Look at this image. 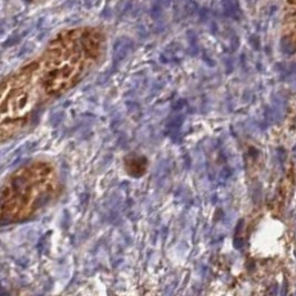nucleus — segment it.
Wrapping results in <instances>:
<instances>
[{
    "instance_id": "nucleus-5",
    "label": "nucleus",
    "mask_w": 296,
    "mask_h": 296,
    "mask_svg": "<svg viewBox=\"0 0 296 296\" xmlns=\"http://www.w3.org/2000/svg\"><path fill=\"white\" fill-rule=\"evenodd\" d=\"M27 2H30V4H34V2H38V1H41V0H26Z\"/></svg>"
},
{
    "instance_id": "nucleus-1",
    "label": "nucleus",
    "mask_w": 296,
    "mask_h": 296,
    "mask_svg": "<svg viewBox=\"0 0 296 296\" xmlns=\"http://www.w3.org/2000/svg\"><path fill=\"white\" fill-rule=\"evenodd\" d=\"M106 34L98 26H78L55 33L43 50L31 59L44 101L73 89L101 62Z\"/></svg>"
},
{
    "instance_id": "nucleus-2",
    "label": "nucleus",
    "mask_w": 296,
    "mask_h": 296,
    "mask_svg": "<svg viewBox=\"0 0 296 296\" xmlns=\"http://www.w3.org/2000/svg\"><path fill=\"white\" fill-rule=\"evenodd\" d=\"M59 185L58 171L52 162L38 159L20 165L1 185V221L20 223L36 216L57 197Z\"/></svg>"
},
{
    "instance_id": "nucleus-3",
    "label": "nucleus",
    "mask_w": 296,
    "mask_h": 296,
    "mask_svg": "<svg viewBox=\"0 0 296 296\" xmlns=\"http://www.w3.org/2000/svg\"><path fill=\"white\" fill-rule=\"evenodd\" d=\"M44 101L31 60L4 78L1 85V142L18 135L28 127L33 111Z\"/></svg>"
},
{
    "instance_id": "nucleus-4",
    "label": "nucleus",
    "mask_w": 296,
    "mask_h": 296,
    "mask_svg": "<svg viewBox=\"0 0 296 296\" xmlns=\"http://www.w3.org/2000/svg\"><path fill=\"white\" fill-rule=\"evenodd\" d=\"M281 39L283 46L296 50V0H284L281 17Z\"/></svg>"
}]
</instances>
